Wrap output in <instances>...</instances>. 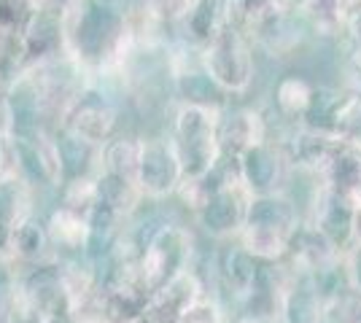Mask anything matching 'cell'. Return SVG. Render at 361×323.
<instances>
[{
    "instance_id": "9",
    "label": "cell",
    "mask_w": 361,
    "mask_h": 323,
    "mask_svg": "<svg viewBox=\"0 0 361 323\" xmlns=\"http://www.w3.org/2000/svg\"><path fill=\"white\" fill-rule=\"evenodd\" d=\"M235 162H238V172H240V184L259 197V194H270L272 186L281 181L286 156L275 151L270 143H262V146L248 148Z\"/></svg>"
},
{
    "instance_id": "11",
    "label": "cell",
    "mask_w": 361,
    "mask_h": 323,
    "mask_svg": "<svg viewBox=\"0 0 361 323\" xmlns=\"http://www.w3.org/2000/svg\"><path fill=\"white\" fill-rule=\"evenodd\" d=\"M313 94H316V87L307 78L283 76L275 84L272 100H275V108H278L281 116L294 119V122H305L307 110L313 106Z\"/></svg>"
},
{
    "instance_id": "17",
    "label": "cell",
    "mask_w": 361,
    "mask_h": 323,
    "mask_svg": "<svg viewBox=\"0 0 361 323\" xmlns=\"http://www.w3.org/2000/svg\"><path fill=\"white\" fill-rule=\"evenodd\" d=\"M350 146H356V148H359V151H361V135H359V138H356V140H353Z\"/></svg>"
},
{
    "instance_id": "1",
    "label": "cell",
    "mask_w": 361,
    "mask_h": 323,
    "mask_svg": "<svg viewBox=\"0 0 361 323\" xmlns=\"http://www.w3.org/2000/svg\"><path fill=\"white\" fill-rule=\"evenodd\" d=\"M62 51L81 70L121 65L133 32L121 0H68L62 8Z\"/></svg>"
},
{
    "instance_id": "8",
    "label": "cell",
    "mask_w": 361,
    "mask_h": 323,
    "mask_svg": "<svg viewBox=\"0 0 361 323\" xmlns=\"http://www.w3.org/2000/svg\"><path fill=\"white\" fill-rule=\"evenodd\" d=\"M343 143H345V140L340 138L337 132L300 124V127L291 132L286 148H283V156H286L291 165H297V167L324 170L326 162L334 156V151H337Z\"/></svg>"
},
{
    "instance_id": "7",
    "label": "cell",
    "mask_w": 361,
    "mask_h": 323,
    "mask_svg": "<svg viewBox=\"0 0 361 323\" xmlns=\"http://www.w3.org/2000/svg\"><path fill=\"white\" fill-rule=\"evenodd\" d=\"M267 143V122L254 108H232L221 113L219 122V146L221 154L238 159L248 148Z\"/></svg>"
},
{
    "instance_id": "4",
    "label": "cell",
    "mask_w": 361,
    "mask_h": 323,
    "mask_svg": "<svg viewBox=\"0 0 361 323\" xmlns=\"http://www.w3.org/2000/svg\"><path fill=\"white\" fill-rule=\"evenodd\" d=\"M297 234V215L291 202L278 194H259L245 210V240L248 251L262 256L283 253Z\"/></svg>"
},
{
    "instance_id": "16",
    "label": "cell",
    "mask_w": 361,
    "mask_h": 323,
    "mask_svg": "<svg viewBox=\"0 0 361 323\" xmlns=\"http://www.w3.org/2000/svg\"><path fill=\"white\" fill-rule=\"evenodd\" d=\"M6 140H8V138H0V170H3V162H6V151H8Z\"/></svg>"
},
{
    "instance_id": "6",
    "label": "cell",
    "mask_w": 361,
    "mask_h": 323,
    "mask_svg": "<svg viewBox=\"0 0 361 323\" xmlns=\"http://www.w3.org/2000/svg\"><path fill=\"white\" fill-rule=\"evenodd\" d=\"M135 184L151 197H165L183 186V170L170 138H143Z\"/></svg>"
},
{
    "instance_id": "2",
    "label": "cell",
    "mask_w": 361,
    "mask_h": 323,
    "mask_svg": "<svg viewBox=\"0 0 361 323\" xmlns=\"http://www.w3.org/2000/svg\"><path fill=\"white\" fill-rule=\"evenodd\" d=\"M221 113H224L221 108L195 106V103H180L176 110L167 138L178 154L183 181L205 178L224 159L221 146H219Z\"/></svg>"
},
{
    "instance_id": "14",
    "label": "cell",
    "mask_w": 361,
    "mask_h": 323,
    "mask_svg": "<svg viewBox=\"0 0 361 323\" xmlns=\"http://www.w3.org/2000/svg\"><path fill=\"white\" fill-rule=\"evenodd\" d=\"M183 25L192 32V41L200 49L205 41H211L213 32L226 25V3L224 0H200L195 11L183 19Z\"/></svg>"
},
{
    "instance_id": "10",
    "label": "cell",
    "mask_w": 361,
    "mask_h": 323,
    "mask_svg": "<svg viewBox=\"0 0 361 323\" xmlns=\"http://www.w3.org/2000/svg\"><path fill=\"white\" fill-rule=\"evenodd\" d=\"M326 189L348 194L353 200H361V151L350 143H343L334 156L321 170Z\"/></svg>"
},
{
    "instance_id": "18",
    "label": "cell",
    "mask_w": 361,
    "mask_h": 323,
    "mask_svg": "<svg viewBox=\"0 0 361 323\" xmlns=\"http://www.w3.org/2000/svg\"><path fill=\"white\" fill-rule=\"evenodd\" d=\"M356 243H361V229H359V240H356Z\"/></svg>"
},
{
    "instance_id": "12",
    "label": "cell",
    "mask_w": 361,
    "mask_h": 323,
    "mask_svg": "<svg viewBox=\"0 0 361 323\" xmlns=\"http://www.w3.org/2000/svg\"><path fill=\"white\" fill-rule=\"evenodd\" d=\"M202 218H205L208 229H213L216 234H224V232L238 229V224L245 218V208H240L235 189H232L229 184H224L221 189H216L211 197L205 200Z\"/></svg>"
},
{
    "instance_id": "3",
    "label": "cell",
    "mask_w": 361,
    "mask_h": 323,
    "mask_svg": "<svg viewBox=\"0 0 361 323\" xmlns=\"http://www.w3.org/2000/svg\"><path fill=\"white\" fill-rule=\"evenodd\" d=\"M200 65L226 97L245 94L251 89L256 73L251 38L226 22L224 27L213 32L211 41L200 46Z\"/></svg>"
},
{
    "instance_id": "15",
    "label": "cell",
    "mask_w": 361,
    "mask_h": 323,
    "mask_svg": "<svg viewBox=\"0 0 361 323\" xmlns=\"http://www.w3.org/2000/svg\"><path fill=\"white\" fill-rule=\"evenodd\" d=\"M200 0H143V11L154 22H176L183 25V19L195 11Z\"/></svg>"
},
{
    "instance_id": "13",
    "label": "cell",
    "mask_w": 361,
    "mask_h": 323,
    "mask_svg": "<svg viewBox=\"0 0 361 323\" xmlns=\"http://www.w3.org/2000/svg\"><path fill=\"white\" fill-rule=\"evenodd\" d=\"M137 159H140V138L116 135L100 148V162L106 165V172L121 175V178H127L133 184L137 178Z\"/></svg>"
},
{
    "instance_id": "5",
    "label": "cell",
    "mask_w": 361,
    "mask_h": 323,
    "mask_svg": "<svg viewBox=\"0 0 361 323\" xmlns=\"http://www.w3.org/2000/svg\"><path fill=\"white\" fill-rule=\"evenodd\" d=\"M62 129L73 132L81 140L103 148L108 140L116 138L119 127V106L108 97L100 87L87 84L81 92L71 100V106L62 113Z\"/></svg>"
}]
</instances>
